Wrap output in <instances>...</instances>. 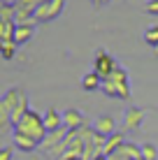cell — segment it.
Segmentation results:
<instances>
[{
  "mask_svg": "<svg viewBox=\"0 0 158 160\" xmlns=\"http://www.w3.org/2000/svg\"><path fill=\"white\" fill-rule=\"evenodd\" d=\"M102 93L107 98H116V100H128L130 98V77L123 68H116L114 72L102 79Z\"/></svg>",
  "mask_w": 158,
  "mask_h": 160,
  "instance_id": "6da1fadb",
  "label": "cell"
},
{
  "mask_svg": "<svg viewBox=\"0 0 158 160\" xmlns=\"http://www.w3.org/2000/svg\"><path fill=\"white\" fill-rule=\"evenodd\" d=\"M14 130H16V132H21V135L33 137V139L40 142V146H42V142H44V137H47L44 114H37V112H33V109H28V112H26V116L14 125Z\"/></svg>",
  "mask_w": 158,
  "mask_h": 160,
  "instance_id": "7a4b0ae2",
  "label": "cell"
},
{
  "mask_svg": "<svg viewBox=\"0 0 158 160\" xmlns=\"http://www.w3.org/2000/svg\"><path fill=\"white\" fill-rule=\"evenodd\" d=\"M23 98H26V93H23V88H19V86L9 88V91L0 98V128H9V125H12V114H14V109L19 107V102L23 100Z\"/></svg>",
  "mask_w": 158,
  "mask_h": 160,
  "instance_id": "3957f363",
  "label": "cell"
},
{
  "mask_svg": "<svg viewBox=\"0 0 158 160\" xmlns=\"http://www.w3.org/2000/svg\"><path fill=\"white\" fill-rule=\"evenodd\" d=\"M65 9V0H47V2H40L35 9V21L37 23H47V21H54L56 16H61Z\"/></svg>",
  "mask_w": 158,
  "mask_h": 160,
  "instance_id": "277c9868",
  "label": "cell"
},
{
  "mask_svg": "<svg viewBox=\"0 0 158 160\" xmlns=\"http://www.w3.org/2000/svg\"><path fill=\"white\" fill-rule=\"evenodd\" d=\"M116 68H121V65L116 63V58H114L112 53H107L105 49H98L95 56H93V72L100 74L102 79H107Z\"/></svg>",
  "mask_w": 158,
  "mask_h": 160,
  "instance_id": "5b68a950",
  "label": "cell"
},
{
  "mask_svg": "<svg viewBox=\"0 0 158 160\" xmlns=\"http://www.w3.org/2000/svg\"><path fill=\"white\" fill-rule=\"evenodd\" d=\"M110 160H144L142 144H135V142L126 139V144H123L121 148H116V151L110 156Z\"/></svg>",
  "mask_w": 158,
  "mask_h": 160,
  "instance_id": "8992f818",
  "label": "cell"
},
{
  "mask_svg": "<svg viewBox=\"0 0 158 160\" xmlns=\"http://www.w3.org/2000/svg\"><path fill=\"white\" fill-rule=\"evenodd\" d=\"M144 116H146V109H142V107H128L126 109V118H123V132L140 130V125L144 123Z\"/></svg>",
  "mask_w": 158,
  "mask_h": 160,
  "instance_id": "52a82bcc",
  "label": "cell"
},
{
  "mask_svg": "<svg viewBox=\"0 0 158 160\" xmlns=\"http://www.w3.org/2000/svg\"><path fill=\"white\" fill-rule=\"evenodd\" d=\"M63 125L70 132H77L86 125V118H84V114H81L79 109H68V112H63Z\"/></svg>",
  "mask_w": 158,
  "mask_h": 160,
  "instance_id": "ba28073f",
  "label": "cell"
},
{
  "mask_svg": "<svg viewBox=\"0 0 158 160\" xmlns=\"http://www.w3.org/2000/svg\"><path fill=\"white\" fill-rule=\"evenodd\" d=\"M93 130L98 132V135L102 137H112L114 135V128H116V123H114V116H107V114H100V116L93 118Z\"/></svg>",
  "mask_w": 158,
  "mask_h": 160,
  "instance_id": "9c48e42d",
  "label": "cell"
},
{
  "mask_svg": "<svg viewBox=\"0 0 158 160\" xmlns=\"http://www.w3.org/2000/svg\"><path fill=\"white\" fill-rule=\"evenodd\" d=\"M68 128H61V130H56V132H47V137H44V142H42V151H44V153H49V151H51V148H56L58 144H61V142L65 139V137H68Z\"/></svg>",
  "mask_w": 158,
  "mask_h": 160,
  "instance_id": "30bf717a",
  "label": "cell"
},
{
  "mask_svg": "<svg viewBox=\"0 0 158 160\" xmlns=\"http://www.w3.org/2000/svg\"><path fill=\"white\" fill-rule=\"evenodd\" d=\"M44 128H47V132H56V130L65 128L63 125V114L56 112L54 107H49L44 112Z\"/></svg>",
  "mask_w": 158,
  "mask_h": 160,
  "instance_id": "8fae6325",
  "label": "cell"
},
{
  "mask_svg": "<svg viewBox=\"0 0 158 160\" xmlns=\"http://www.w3.org/2000/svg\"><path fill=\"white\" fill-rule=\"evenodd\" d=\"M33 35H35V23H19L16 30H14V44L21 47V44L30 42Z\"/></svg>",
  "mask_w": 158,
  "mask_h": 160,
  "instance_id": "7c38bea8",
  "label": "cell"
},
{
  "mask_svg": "<svg viewBox=\"0 0 158 160\" xmlns=\"http://www.w3.org/2000/svg\"><path fill=\"white\" fill-rule=\"evenodd\" d=\"M12 137H14V146L19 148V151H23V153H30V151H35L37 146H40V142H35L33 137L28 135H21V132H12Z\"/></svg>",
  "mask_w": 158,
  "mask_h": 160,
  "instance_id": "4fadbf2b",
  "label": "cell"
},
{
  "mask_svg": "<svg viewBox=\"0 0 158 160\" xmlns=\"http://www.w3.org/2000/svg\"><path fill=\"white\" fill-rule=\"evenodd\" d=\"M123 144H126V132H114L112 137H107V142H105V151H102V156H107L110 158L114 151H116V148H121Z\"/></svg>",
  "mask_w": 158,
  "mask_h": 160,
  "instance_id": "5bb4252c",
  "label": "cell"
},
{
  "mask_svg": "<svg viewBox=\"0 0 158 160\" xmlns=\"http://www.w3.org/2000/svg\"><path fill=\"white\" fill-rule=\"evenodd\" d=\"M81 88L84 91H98V88H102V77L100 74H95L93 70H91L89 74H84V79H81Z\"/></svg>",
  "mask_w": 158,
  "mask_h": 160,
  "instance_id": "9a60e30c",
  "label": "cell"
},
{
  "mask_svg": "<svg viewBox=\"0 0 158 160\" xmlns=\"http://www.w3.org/2000/svg\"><path fill=\"white\" fill-rule=\"evenodd\" d=\"M144 42L149 47H154V53L158 56V26H151V28L144 30Z\"/></svg>",
  "mask_w": 158,
  "mask_h": 160,
  "instance_id": "2e32d148",
  "label": "cell"
},
{
  "mask_svg": "<svg viewBox=\"0 0 158 160\" xmlns=\"http://www.w3.org/2000/svg\"><path fill=\"white\" fill-rule=\"evenodd\" d=\"M0 49H3V58H5V60H12L19 47H16L14 42H5V44H0Z\"/></svg>",
  "mask_w": 158,
  "mask_h": 160,
  "instance_id": "e0dca14e",
  "label": "cell"
},
{
  "mask_svg": "<svg viewBox=\"0 0 158 160\" xmlns=\"http://www.w3.org/2000/svg\"><path fill=\"white\" fill-rule=\"evenodd\" d=\"M142 156H144V160H158V148L146 142V144H142Z\"/></svg>",
  "mask_w": 158,
  "mask_h": 160,
  "instance_id": "ac0fdd59",
  "label": "cell"
},
{
  "mask_svg": "<svg viewBox=\"0 0 158 160\" xmlns=\"http://www.w3.org/2000/svg\"><path fill=\"white\" fill-rule=\"evenodd\" d=\"M144 12L158 16V0H149V2H146V7H144Z\"/></svg>",
  "mask_w": 158,
  "mask_h": 160,
  "instance_id": "d6986e66",
  "label": "cell"
},
{
  "mask_svg": "<svg viewBox=\"0 0 158 160\" xmlns=\"http://www.w3.org/2000/svg\"><path fill=\"white\" fill-rule=\"evenodd\" d=\"M0 160H14V148L12 146H5L0 151Z\"/></svg>",
  "mask_w": 158,
  "mask_h": 160,
  "instance_id": "ffe728a7",
  "label": "cell"
},
{
  "mask_svg": "<svg viewBox=\"0 0 158 160\" xmlns=\"http://www.w3.org/2000/svg\"><path fill=\"white\" fill-rule=\"evenodd\" d=\"M0 5H9V7H14V5H16V0H3Z\"/></svg>",
  "mask_w": 158,
  "mask_h": 160,
  "instance_id": "44dd1931",
  "label": "cell"
},
{
  "mask_svg": "<svg viewBox=\"0 0 158 160\" xmlns=\"http://www.w3.org/2000/svg\"><path fill=\"white\" fill-rule=\"evenodd\" d=\"M91 2H93L95 7H102V5H105V0H91Z\"/></svg>",
  "mask_w": 158,
  "mask_h": 160,
  "instance_id": "7402d4cb",
  "label": "cell"
},
{
  "mask_svg": "<svg viewBox=\"0 0 158 160\" xmlns=\"http://www.w3.org/2000/svg\"><path fill=\"white\" fill-rule=\"evenodd\" d=\"M40 2H47V0H40Z\"/></svg>",
  "mask_w": 158,
  "mask_h": 160,
  "instance_id": "603a6c76",
  "label": "cell"
},
{
  "mask_svg": "<svg viewBox=\"0 0 158 160\" xmlns=\"http://www.w3.org/2000/svg\"><path fill=\"white\" fill-rule=\"evenodd\" d=\"M105 2H110V0H105Z\"/></svg>",
  "mask_w": 158,
  "mask_h": 160,
  "instance_id": "cb8c5ba5",
  "label": "cell"
}]
</instances>
